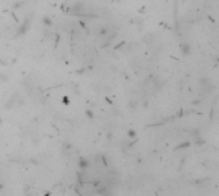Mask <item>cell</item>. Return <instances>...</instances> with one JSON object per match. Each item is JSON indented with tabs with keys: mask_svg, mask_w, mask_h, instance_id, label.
<instances>
[{
	"mask_svg": "<svg viewBox=\"0 0 219 196\" xmlns=\"http://www.w3.org/2000/svg\"><path fill=\"white\" fill-rule=\"evenodd\" d=\"M78 166H80V168H82V169H86V168L89 167V161H87L85 158H81L80 161H78Z\"/></svg>",
	"mask_w": 219,
	"mask_h": 196,
	"instance_id": "obj_1",
	"label": "cell"
},
{
	"mask_svg": "<svg viewBox=\"0 0 219 196\" xmlns=\"http://www.w3.org/2000/svg\"><path fill=\"white\" fill-rule=\"evenodd\" d=\"M44 23H48V26H51V21L46 17V18H44Z\"/></svg>",
	"mask_w": 219,
	"mask_h": 196,
	"instance_id": "obj_2",
	"label": "cell"
},
{
	"mask_svg": "<svg viewBox=\"0 0 219 196\" xmlns=\"http://www.w3.org/2000/svg\"><path fill=\"white\" fill-rule=\"evenodd\" d=\"M128 135H130L131 137H133V136H135V135H136V133H135V131H132V129H130V131H128Z\"/></svg>",
	"mask_w": 219,
	"mask_h": 196,
	"instance_id": "obj_3",
	"label": "cell"
}]
</instances>
